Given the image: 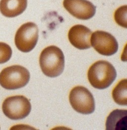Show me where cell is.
<instances>
[{"label": "cell", "mask_w": 127, "mask_h": 130, "mask_svg": "<svg viewBox=\"0 0 127 130\" xmlns=\"http://www.w3.org/2000/svg\"><path fill=\"white\" fill-rule=\"evenodd\" d=\"M92 32L88 27L81 25L72 26L68 33L71 43L79 50H87L91 46L90 38Z\"/></svg>", "instance_id": "9c48e42d"}, {"label": "cell", "mask_w": 127, "mask_h": 130, "mask_svg": "<svg viewBox=\"0 0 127 130\" xmlns=\"http://www.w3.org/2000/svg\"><path fill=\"white\" fill-rule=\"evenodd\" d=\"M38 28L32 22L23 25L17 30L14 42L16 47L20 52H28L36 46L38 39Z\"/></svg>", "instance_id": "8992f818"}, {"label": "cell", "mask_w": 127, "mask_h": 130, "mask_svg": "<svg viewBox=\"0 0 127 130\" xmlns=\"http://www.w3.org/2000/svg\"><path fill=\"white\" fill-rule=\"evenodd\" d=\"M90 43L97 52L105 56L113 55L118 50V43L114 37L104 31L94 32L91 36Z\"/></svg>", "instance_id": "52a82bcc"}, {"label": "cell", "mask_w": 127, "mask_h": 130, "mask_svg": "<svg viewBox=\"0 0 127 130\" xmlns=\"http://www.w3.org/2000/svg\"><path fill=\"white\" fill-rule=\"evenodd\" d=\"M112 97L115 103L120 105H127V80H121L112 91Z\"/></svg>", "instance_id": "7c38bea8"}, {"label": "cell", "mask_w": 127, "mask_h": 130, "mask_svg": "<svg viewBox=\"0 0 127 130\" xmlns=\"http://www.w3.org/2000/svg\"><path fill=\"white\" fill-rule=\"evenodd\" d=\"M127 7L123 6L117 9L115 12L114 19L115 22L120 26L127 28Z\"/></svg>", "instance_id": "4fadbf2b"}, {"label": "cell", "mask_w": 127, "mask_h": 130, "mask_svg": "<svg viewBox=\"0 0 127 130\" xmlns=\"http://www.w3.org/2000/svg\"><path fill=\"white\" fill-rule=\"evenodd\" d=\"M12 50L8 44L0 42V64L8 61L11 58Z\"/></svg>", "instance_id": "5bb4252c"}, {"label": "cell", "mask_w": 127, "mask_h": 130, "mask_svg": "<svg viewBox=\"0 0 127 130\" xmlns=\"http://www.w3.org/2000/svg\"><path fill=\"white\" fill-rule=\"evenodd\" d=\"M39 63L43 73L47 76L56 77L63 71L65 57L60 48L54 45L48 46L41 53Z\"/></svg>", "instance_id": "6da1fadb"}, {"label": "cell", "mask_w": 127, "mask_h": 130, "mask_svg": "<svg viewBox=\"0 0 127 130\" xmlns=\"http://www.w3.org/2000/svg\"><path fill=\"white\" fill-rule=\"evenodd\" d=\"M63 6L69 13L79 20H89L96 12V7L87 0H64Z\"/></svg>", "instance_id": "ba28073f"}, {"label": "cell", "mask_w": 127, "mask_h": 130, "mask_svg": "<svg viewBox=\"0 0 127 130\" xmlns=\"http://www.w3.org/2000/svg\"><path fill=\"white\" fill-rule=\"evenodd\" d=\"M2 109L6 116L13 120H18L28 116L31 106L26 97L18 95L6 98L3 102Z\"/></svg>", "instance_id": "277c9868"}, {"label": "cell", "mask_w": 127, "mask_h": 130, "mask_svg": "<svg viewBox=\"0 0 127 130\" xmlns=\"http://www.w3.org/2000/svg\"><path fill=\"white\" fill-rule=\"evenodd\" d=\"M69 101L73 108L82 114H90L95 110V102L91 93L86 87L77 86L71 91Z\"/></svg>", "instance_id": "5b68a950"}, {"label": "cell", "mask_w": 127, "mask_h": 130, "mask_svg": "<svg viewBox=\"0 0 127 130\" xmlns=\"http://www.w3.org/2000/svg\"><path fill=\"white\" fill-rule=\"evenodd\" d=\"M30 79V73L20 65L6 67L0 72V85L8 90H15L25 87Z\"/></svg>", "instance_id": "3957f363"}, {"label": "cell", "mask_w": 127, "mask_h": 130, "mask_svg": "<svg viewBox=\"0 0 127 130\" xmlns=\"http://www.w3.org/2000/svg\"><path fill=\"white\" fill-rule=\"evenodd\" d=\"M117 76L114 67L110 62L99 60L91 65L88 73L90 84L95 88L104 89L109 87Z\"/></svg>", "instance_id": "7a4b0ae2"}, {"label": "cell", "mask_w": 127, "mask_h": 130, "mask_svg": "<svg viewBox=\"0 0 127 130\" xmlns=\"http://www.w3.org/2000/svg\"><path fill=\"white\" fill-rule=\"evenodd\" d=\"M27 6V0H1L0 12L5 17L14 18L23 13Z\"/></svg>", "instance_id": "30bf717a"}, {"label": "cell", "mask_w": 127, "mask_h": 130, "mask_svg": "<svg viewBox=\"0 0 127 130\" xmlns=\"http://www.w3.org/2000/svg\"><path fill=\"white\" fill-rule=\"evenodd\" d=\"M106 130H125L127 128V111L116 109L107 118Z\"/></svg>", "instance_id": "8fae6325"}]
</instances>
